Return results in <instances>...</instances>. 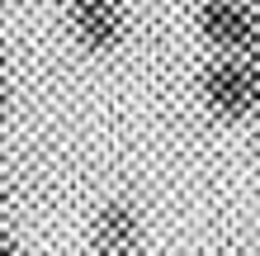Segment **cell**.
<instances>
[{"label": "cell", "instance_id": "6da1fadb", "mask_svg": "<svg viewBox=\"0 0 260 256\" xmlns=\"http://www.w3.org/2000/svg\"><path fill=\"white\" fill-rule=\"evenodd\" d=\"M204 100L222 119H251L260 109V57L251 52H227L204 71Z\"/></svg>", "mask_w": 260, "mask_h": 256}, {"label": "cell", "instance_id": "7a4b0ae2", "mask_svg": "<svg viewBox=\"0 0 260 256\" xmlns=\"http://www.w3.org/2000/svg\"><path fill=\"white\" fill-rule=\"evenodd\" d=\"M71 29L90 52H114L123 43V0H67Z\"/></svg>", "mask_w": 260, "mask_h": 256}, {"label": "cell", "instance_id": "3957f363", "mask_svg": "<svg viewBox=\"0 0 260 256\" xmlns=\"http://www.w3.org/2000/svg\"><path fill=\"white\" fill-rule=\"evenodd\" d=\"M199 34L218 43L222 52H251V5L246 0H204Z\"/></svg>", "mask_w": 260, "mask_h": 256}, {"label": "cell", "instance_id": "277c9868", "mask_svg": "<svg viewBox=\"0 0 260 256\" xmlns=\"http://www.w3.org/2000/svg\"><path fill=\"white\" fill-rule=\"evenodd\" d=\"M142 223L128 204H104L95 228H90V251L100 256H128V251H142Z\"/></svg>", "mask_w": 260, "mask_h": 256}, {"label": "cell", "instance_id": "5b68a950", "mask_svg": "<svg viewBox=\"0 0 260 256\" xmlns=\"http://www.w3.org/2000/svg\"><path fill=\"white\" fill-rule=\"evenodd\" d=\"M19 251V242H14V233H10V218H5V190H0V256H14Z\"/></svg>", "mask_w": 260, "mask_h": 256}, {"label": "cell", "instance_id": "8992f818", "mask_svg": "<svg viewBox=\"0 0 260 256\" xmlns=\"http://www.w3.org/2000/svg\"><path fill=\"white\" fill-rule=\"evenodd\" d=\"M251 57H260V0H251Z\"/></svg>", "mask_w": 260, "mask_h": 256}, {"label": "cell", "instance_id": "52a82bcc", "mask_svg": "<svg viewBox=\"0 0 260 256\" xmlns=\"http://www.w3.org/2000/svg\"><path fill=\"white\" fill-rule=\"evenodd\" d=\"M0 76H5V48H0Z\"/></svg>", "mask_w": 260, "mask_h": 256}]
</instances>
